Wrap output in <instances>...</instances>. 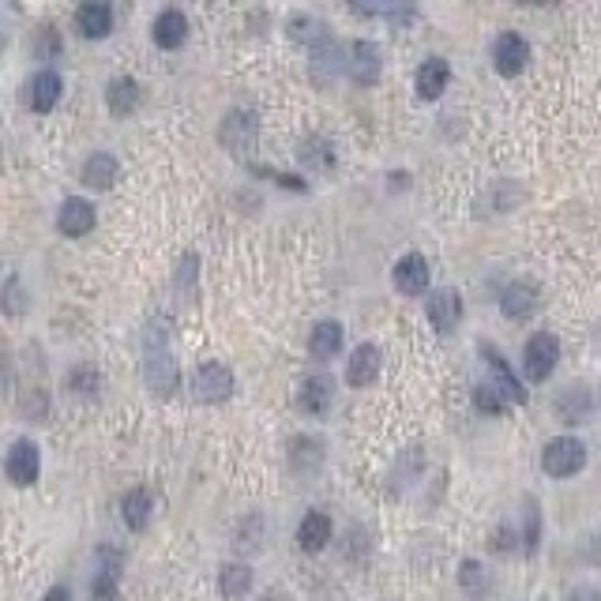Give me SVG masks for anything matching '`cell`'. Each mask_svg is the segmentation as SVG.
<instances>
[{
	"mask_svg": "<svg viewBox=\"0 0 601 601\" xmlns=\"http://www.w3.org/2000/svg\"><path fill=\"white\" fill-rule=\"evenodd\" d=\"M173 327L166 316H155L147 324V339H143V384L155 391L158 399H170L181 387V369L173 357Z\"/></svg>",
	"mask_w": 601,
	"mask_h": 601,
	"instance_id": "6da1fadb",
	"label": "cell"
},
{
	"mask_svg": "<svg viewBox=\"0 0 601 601\" xmlns=\"http://www.w3.org/2000/svg\"><path fill=\"white\" fill-rule=\"evenodd\" d=\"M586 466V444L575 436H556L541 451V470L549 478H571Z\"/></svg>",
	"mask_w": 601,
	"mask_h": 601,
	"instance_id": "7a4b0ae2",
	"label": "cell"
},
{
	"mask_svg": "<svg viewBox=\"0 0 601 601\" xmlns=\"http://www.w3.org/2000/svg\"><path fill=\"white\" fill-rule=\"evenodd\" d=\"M556 361H560V342H556V335H549V331H538L534 339L526 342L523 350V372L530 384H545L549 376H553Z\"/></svg>",
	"mask_w": 601,
	"mask_h": 601,
	"instance_id": "3957f363",
	"label": "cell"
},
{
	"mask_svg": "<svg viewBox=\"0 0 601 601\" xmlns=\"http://www.w3.org/2000/svg\"><path fill=\"white\" fill-rule=\"evenodd\" d=\"M256 136H260V124H256V117L248 113V109H233V113H226V121H222V132H218V139H222V147L230 151V155H248L252 147H256Z\"/></svg>",
	"mask_w": 601,
	"mask_h": 601,
	"instance_id": "277c9868",
	"label": "cell"
},
{
	"mask_svg": "<svg viewBox=\"0 0 601 601\" xmlns=\"http://www.w3.org/2000/svg\"><path fill=\"white\" fill-rule=\"evenodd\" d=\"M4 474H8V481L19 485V489L34 485L38 474H42V451H38V444H31V440H16L12 451H8V459H4Z\"/></svg>",
	"mask_w": 601,
	"mask_h": 601,
	"instance_id": "5b68a950",
	"label": "cell"
},
{
	"mask_svg": "<svg viewBox=\"0 0 601 601\" xmlns=\"http://www.w3.org/2000/svg\"><path fill=\"white\" fill-rule=\"evenodd\" d=\"M192 395L200 402H226L233 395V372L222 361H207L192 376Z\"/></svg>",
	"mask_w": 601,
	"mask_h": 601,
	"instance_id": "8992f818",
	"label": "cell"
},
{
	"mask_svg": "<svg viewBox=\"0 0 601 601\" xmlns=\"http://www.w3.org/2000/svg\"><path fill=\"white\" fill-rule=\"evenodd\" d=\"M425 312H429V324L440 335H451L455 327L463 324V297L455 290H432L429 301H425Z\"/></svg>",
	"mask_w": 601,
	"mask_h": 601,
	"instance_id": "52a82bcc",
	"label": "cell"
},
{
	"mask_svg": "<svg viewBox=\"0 0 601 601\" xmlns=\"http://www.w3.org/2000/svg\"><path fill=\"white\" fill-rule=\"evenodd\" d=\"M526 61H530V46H526L523 34L508 31V34H500V38H496V46H493V68L500 72V76H504V79L519 76V72L526 68Z\"/></svg>",
	"mask_w": 601,
	"mask_h": 601,
	"instance_id": "ba28073f",
	"label": "cell"
},
{
	"mask_svg": "<svg viewBox=\"0 0 601 601\" xmlns=\"http://www.w3.org/2000/svg\"><path fill=\"white\" fill-rule=\"evenodd\" d=\"M481 357L489 361V369H493V387L500 391V399L504 402H515V406H523L526 402V391L523 384L515 380V372L508 369V361H504V354L496 350L493 342H481Z\"/></svg>",
	"mask_w": 601,
	"mask_h": 601,
	"instance_id": "9c48e42d",
	"label": "cell"
},
{
	"mask_svg": "<svg viewBox=\"0 0 601 601\" xmlns=\"http://www.w3.org/2000/svg\"><path fill=\"white\" fill-rule=\"evenodd\" d=\"M331 399H335V380H331V376L316 372V376H305V380H301V391H297L301 414H312V417L327 414V410H331Z\"/></svg>",
	"mask_w": 601,
	"mask_h": 601,
	"instance_id": "30bf717a",
	"label": "cell"
},
{
	"mask_svg": "<svg viewBox=\"0 0 601 601\" xmlns=\"http://www.w3.org/2000/svg\"><path fill=\"white\" fill-rule=\"evenodd\" d=\"M395 286H399V293H406V297H421V293L429 290V260L421 256V252H406L399 263H395Z\"/></svg>",
	"mask_w": 601,
	"mask_h": 601,
	"instance_id": "8fae6325",
	"label": "cell"
},
{
	"mask_svg": "<svg viewBox=\"0 0 601 601\" xmlns=\"http://www.w3.org/2000/svg\"><path fill=\"white\" fill-rule=\"evenodd\" d=\"M594 410V395H590V387L586 384H575V387H564L560 395H556V417L564 421V425H583L586 417Z\"/></svg>",
	"mask_w": 601,
	"mask_h": 601,
	"instance_id": "7c38bea8",
	"label": "cell"
},
{
	"mask_svg": "<svg viewBox=\"0 0 601 601\" xmlns=\"http://www.w3.org/2000/svg\"><path fill=\"white\" fill-rule=\"evenodd\" d=\"M346 68H350V76L361 87H372L380 79V49H376V42H354L350 53H346Z\"/></svg>",
	"mask_w": 601,
	"mask_h": 601,
	"instance_id": "4fadbf2b",
	"label": "cell"
},
{
	"mask_svg": "<svg viewBox=\"0 0 601 601\" xmlns=\"http://www.w3.org/2000/svg\"><path fill=\"white\" fill-rule=\"evenodd\" d=\"M57 230L64 237H87L94 230V207L87 200H79V196L64 200L61 211H57Z\"/></svg>",
	"mask_w": 601,
	"mask_h": 601,
	"instance_id": "5bb4252c",
	"label": "cell"
},
{
	"mask_svg": "<svg viewBox=\"0 0 601 601\" xmlns=\"http://www.w3.org/2000/svg\"><path fill=\"white\" fill-rule=\"evenodd\" d=\"M447 79H451V64H447L444 57H429V61H421V68H417V76H414L417 98H425V102L440 98V94L447 91Z\"/></svg>",
	"mask_w": 601,
	"mask_h": 601,
	"instance_id": "9a60e30c",
	"label": "cell"
},
{
	"mask_svg": "<svg viewBox=\"0 0 601 601\" xmlns=\"http://www.w3.org/2000/svg\"><path fill=\"white\" fill-rule=\"evenodd\" d=\"M380 376V350L372 342H361L350 361H346V384L350 387H369Z\"/></svg>",
	"mask_w": 601,
	"mask_h": 601,
	"instance_id": "2e32d148",
	"label": "cell"
},
{
	"mask_svg": "<svg viewBox=\"0 0 601 601\" xmlns=\"http://www.w3.org/2000/svg\"><path fill=\"white\" fill-rule=\"evenodd\" d=\"M76 31L83 38H106L113 31V8L109 4H98V0H87V4H79L76 8Z\"/></svg>",
	"mask_w": 601,
	"mask_h": 601,
	"instance_id": "e0dca14e",
	"label": "cell"
},
{
	"mask_svg": "<svg viewBox=\"0 0 601 601\" xmlns=\"http://www.w3.org/2000/svg\"><path fill=\"white\" fill-rule=\"evenodd\" d=\"M151 38H155L158 49H181L188 38V19L181 16L177 8H166V12L151 23Z\"/></svg>",
	"mask_w": 601,
	"mask_h": 601,
	"instance_id": "ac0fdd59",
	"label": "cell"
},
{
	"mask_svg": "<svg viewBox=\"0 0 601 601\" xmlns=\"http://www.w3.org/2000/svg\"><path fill=\"white\" fill-rule=\"evenodd\" d=\"M538 301H541L538 286H530V282H511L508 290H504V297H500V309H504L508 320H526V316H534Z\"/></svg>",
	"mask_w": 601,
	"mask_h": 601,
	"instance_id": "d6986e66",
	"label": "cell"
},
{
	"mask_svg": "<svg viewBox=\"0 0 601 601\" xmlns=\"http://www.w3.org/2000/svg\"><path fill=\"white\" fill-rule=\"evenodd\" d=\"M117 173H121V166H117V158L109 155V151H98V155H91L87 162H83V185L94 188V192H109L113 188V181H117Z\"/></svg>",
	"mask_w": 601,
	"mask_h": 601,
	"instance_id": "ffe728a7",
	"label": "cell"
},
{
	"mask_svg": "<svg viewBox=\"0 0 601 601\" xmlns=\"http://www.w3.org/2000/svg\"><path fill=\"white\" fill-rule=\"evenodd\" d=\"M327 541H331V519L324 511H309L297 526V549L320 553V549H327Z\"/></svg>",
	"mask_w": 601,
	"mask_h": 601,
	"instance_id": "44dd1931",
	"label": "cell"
},
{
	"mask_svg": "<svg viewBox=\"0 0 601 601\" xmlns=\"http://www.w3.org/2000/svg\"><path fill=\"white\" fill-rule=\"evenodd\" d=\"M106 106L113 117H128V113H136L139 106V83L132 76H117L109 79L106 87Z\"/></svg>",
	"mask_w": 601,
	"mask_h": 601,
	"instance_id": "7402d4cb",
	"label": "cell"
},
{
	"mask_svg": "<svg viewBox=\"0 0 601 601\" xmlns=\"http://www.w3.org/2000/svg\"><path fill=\"white\" fill-rule=\"evenodd\" d=\"M151 508H155L151 493H147V489H132V493H124L121 500V519L128 523V530L143 534V530L151 526Z\"/></svg>",
	"mask_w": 601,
	"mask_h": 601,
	"instance_id": "603a6c76",
	"label": "cell"
},
{
	"mask_svg": "<svg viewBox=\"0 0 601 601\" xmlns=\"http://www.w3.org/2000/svg\"><path fill=\"white\" fill-rule=\"evenodd\" d=\"M61 91H64V83L57 72H38V76L31 79V109L34 113H49V109L61 102Z\"/></svg>",
	"mask_w": 601,
	"mask_h": 601,
	"instance_id": "cb8c5ba5",
	"label": "cell"
},
{
	"mask_svg": "<svg viewBox=\"0 0 601 601\" xmlns=\"http://www.w3.org/2000/svg\"><path fill=\"white\" fill-rule=\"evenodd\" d=\"M342 346V324L339 320H324V324H316V331H312L309 339V350L316 361H331V357L339 354Z\"/></svg>",
	"mask_w": 601,
	"mask_h": 601,
	"instance_id": "d4e9b609",
	"label": "cell"
},
{
	"mask_svg": "<svg viewBox=\"0 0 601 601\" xmlns=\"http://www.w3.org/2000/svg\"><path fill=\"white\" fill-rule=\"evenodd\" d=\"M290 34L297 38V42H305L309 49H316V46H324V42H331V31H327L320 19H312V16L290 19Z\"/></svg>",
	"mask_w": 601,
	"mask_h": 601,
	"instance_id": "484cf974",
	"label": "cell"
},
{
	"mask_svg": "<svg viewBox=\"0 0 601 601\" xmlns=\"http://www.w3.org/2000/svg\"><path fill=\"white\" fill-rule=\"evenodd\" d=\"M252 590V568L248 564H226L222 568V594L226 598H245Z\"/></svg>",
	"mask_w": 601,
	"mask_h": 601,
	"instance_id": "4316f807",
	"label": "cell"
},
{
	"mask_svg": "<svg viewBox=\"0 0 601 601\" xmlns=\"http://www.w3.org/2000/svg\"><path fill=\"white\" fill-rule=\"evenodd\" d=\"M301 158L316 162V170H331V166H335V151L327 147L324 139H309V143H305V151H301Z\"/></svg>",
	"mask_w": 601,
	"mask_h": 601,
	"instance_id": "83f0119b",
	"label": "cell"
},
{
	"mask_svg": "<svg viewBox=\"0 0 601 601\" xmlns=\"http://www.w3.org/2000/svg\"><path fill=\"white\" fill-rule=\"evenodd\" d=\"M459 579H463V586L470 590V594H481V590L489 586V575H485V568H481L478 560H463V571H459Z\"/></svg>",
	"mask_w": 601,
	"mask_h": 601,
	"instance_id": "f1b7e54d",
	"label": "cell"
},
{
	"mask_svg": "<svg viewBox=\"0 0 601 601\" xmlns=\"http://www.w3.org/2000/svg\"><path fill=\"white\" fill-rule=\"evenodd\" d=\"M523 541H526V553H534L541 541V511L530 496H526V538Z\"/></svg>",
	"mask_w": 601,
	"mask_h": 601,
	"instance_id": "f546056e",
	"label": "cell"
},
{
	"mask_svg": "<svg viewBox=\"0 0 601 601\" xmlns=\"http://www.w3.org/2000/svg\"><path fill=\"white\" fill-rule=\"evenodd\" d=\"M474 402H478V410H485V414H504V406H508L493 384H481L478 391H474Z\"/></svg>",
	"mask_w": 601,
	"mask_h": 601,
	"instance_id": "4dcf8cb0",
	"label": "cell"
},
{
	"mask_svg": "<svg viewBox=\"0 0 601 601\" xmlns=\"http://www.w3.org/2000/svg\"><path fill=\"white\" fill-rule=\"evenodd\" d=\"M72 391H79V395H94V387H98V376H94L91 365H79L76 372H72Z\"/></svg>",
	"mask_w": 601,
	"mask_h": 601,
	"instance_id": "1f68e13d",
	"label": "cell"
},
{
	"mask_svg": "<svg viewBox=\"0 0 601 601\" xmlns=\"http://www.w3.org/2000/svg\"><path fill=\"white\" fill-rule=\"evenodd\" d=\"M4 312H8V316H19V312H23V293H19L16 275H8V282H4Z\"/></svg>",
	"mask_w": 601,
	"mask_h": 601,
	"instance_id": "d6a6232c",
	"label": "cell"
},
{
	"mask_svg": "<svg viewBox=\"0 0 601 601\" xmlns=\"http://www.w3.org/2000/svg\"><path fill=\"white\" fill-rule=\"evenodd\" d=\"M53 53H61V42H57V34L49 31H42V57H53Z\"/></svg>",
	"mask_w": 601,
	"mask_h": 601,
	"instance_id": "836d02e7",
	"label": "cell"
},
{
	"mask_svg": "<svg viewBox=\"0 0 601 601\" xmlns=\"http://www.w3.org/2000/svg\"><path fill=\"white\" fill-rule=\"evenodd\" d=\"M568 601H601L598 590H590V586H579V590H571Z\"/></svg>",
	"mask_w": 601,
	"mask_h": 601,
	"instance_id": "e575fe53",
	"label": "cell"
},
{
	"mask_svg": "<svg viewBox=\"0 0 601 601\" xmlns=\"http://www.w3.org/2000/svg\"><path fill=\"white\" fill-rule=\"evenodd\" d=\"M42 601H72V594H68L64 586H53V590H49V594H46Z\"/></svg>",
	"mask_w": 601,
	"mask_h": 601,
	"instance_id": "d590c367",
	"label": "cell"
}]
</instances>
